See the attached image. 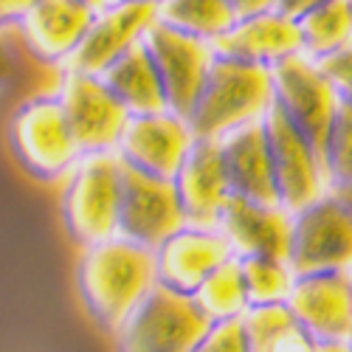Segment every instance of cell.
<instances>
[{
    "instance_id": "1",
    "label": "cell",
    "mask_w": 352,
    "mask_h": 352,
    "mask_svg": "<svg viewBox=\"0 0 352 352\" xmlns=\"http://www.w3.org/2000/svg\"><path fill=\"white\" fill-rule=\"evenodd\" d=\"M155 282V254L122 234L82 248L76 262L79 299L94 324L110 336Z\"/></svg>"
},
{
    "instance_id": "2",
    "label": "cell",
    "mask_w": 352,
    "mask_h": 352,
    "mask_svg": "<svg viewBox=\"0 0 352 352\" xmlns=\"http://www.w3.org/2000/svg\"><path fill=\"white\" fill-rule=\"evenodd\" d=\"M274 104L271 68L214 56L203 94L189 116L195 138L220 141L243 124L259 122Z\"/></svg>"
},
{
    "instance_id": "3",
    "label": "cell",
    "mask_w": 352,
    "mask_h": 352,
    "mask_svg": "<svg viewBox=\"0 0 352 352\" xmlns=\"http://www.w3.org/2000/svg\"><path fill=\"white\" fill-rule=\"evenodd\" d=\"M122 158L116 153L82 155L68 172L60 214L68 237L79 245H96L119 234Z\"/></svg>"
},
{
    "instance_id": "4",
    "label": "cell",
    "mask_w": 352,
    "mask_h": 352,
    "mask_svg": "<svg viewBox=\"0 0 352 352\" xmlns=\"http://www.w3.org/2000/svg\"><path fill=\"white\" fill-rule=\"evenodd\" d=\"M212 321L186 293L153 285L113 333L116 352H192Z\"/></svg>"
},
{
    "instance_id": "5",
    "label": "cell",
    "mask_w": 352,
    "mask_h": 352,
    "mask_svg": "<svg viewBox=\"0 0 352 352\" xmlns=\"http://www.w3.org/2000/svg\"><path fill=\"white\" fill-rule=\"evenodd\" d=\"M9 144L20 166L37 181H60L82 158L56 94L25 99L9 124Z\"/></svg>"
},
{
    "instance_id": "6",
    "label": "cell",
    "mask_w": 352,
    "mask_h": 352,
    "mask_svg": "<svg viewBox=\"0 0 352 352\" xmlns=\"http://www.w3.org/2000/svg\"><path fill=\"white\" fill-rule=\"evenodd\" d=\"M287 265L296 276L352 271V214L333 192L293 214Z\"/></svg>"
},
{
    "instance_id": "7",
    "label": "cell",
    "mask_w": 352,
    "mask_h": 352,
    "mask_svg": "<svg viewBox=\"0 0 352 352\" xmlns=\"http://www.w3.org/2000/svg\"><path fill=\"white\" fill-rule=\"evenodd\" d=\"M141 45L146 48L158 71L169 110L189 122V116L203 94V85L209 79L212 63L217 56L212 43L175 32V28H169L155 17V23L144 32Z\"/></svg>"
},
{
    "instance_id": "8",
    "label": "cell",
    "mask_w": 352,
    "mask_h": 352,
    "mask_svg": "<svg viewBox=\"0 0 352 352\" xmlns=\"http://www.w3.org/2000/svg\"><path fill=\"white\" fill-rule=\"evenodd\" d=\"M274 107L296 127L321 155L330 122L338 110V94L324 76L321 65L307 54H293L271 68Z\"/></svg>"
},
{
    "instance_id": "9",
    "label": "cell",
    "mask_w": 352,
    "mask_h": 352,
    "mask_svg": "<svg viewBox=\"0 0 352 352\" xmlns=\"http://www.w3.org/2000/svg\"><path fill=\"white\" fill-rule=\"evenodd\" d=\"M262 124H265V135H268L276 200L282 209L296 214L305 206H310L313 200L330 192L321 155L274 104L262 116Z\"/></svg>"
},
{
    "instance_id": "10",
    "label": "cell",
    "mask_w": 352,
    "mask_h": 352,
    "mask_svg": "<svg viewBox=\"0 0 352 352\" xmlns=\"http://www.w3.org/2000/svg\"><path fill=\"white\" fill-rule=\"evenodd\" d=\"M56 99L63 104L65 122L82 155L116 153L130 113L107 91L99 76L63 71Z\"/></svg>"
},
{
    "instance_id": "11",
    "label": "cell",
    "mask_w": 352,
    "mask_h": 352,
    "mask_svg": "<svg viewBox=\"0 0 352 352\" xmlns=\"http://www.w3.org/2000/svg\"><path fill=\"white\" fill-rule=\"evenodd\" d=\"M186 226L175 184L122 164L119 234L155 251L166 237Z\"/></svg>"
},
{
    "instance_id": "12",
    "label": "cell",
    "mask_w": 352,
    "mask_h": 352,
    "mask_svg": "<svg viewBox=\"0 0 352 352\" xmlns=\"http://www.w3.org/2000/svg\"><path fill=\"white\" fill-rule=\"evenodd\" d=\"M155 17H158V6L153 3L113 0L110 6L94 14L79 48L71 54V60L60 71L99 76L104 68H110L124 51H130L144 37L146 28L155 23Z\"/></svg>"
},
{
    "instance_id": "13",
    "label": "cell",
    "mask_w": 352,
    "mask_h": 352,
    "mask_svg": "<svg viewBox=\"0 0 352 352\" xmlns=\"http://www.w3.org/2000/svg\"><path fill=\"white\" fill-rule=\"evenodd\" d=\"M192 144L195 135L189 122L172 110H164L150 116H130L119 146H116V155L130 169L172 181L184 158L189 155Z\"/></svg>"
},
{
    "instance_id": "14",
    "label": "cell",
    "mask_w": 352,
    "mask_h": 352,
    "mask_svg": "<svg viewBox=\"0 0 352 352\" xmlns=\"http://www.w3.org/2000/svg\"><path fill=\"white\" fill-rule=\"evenodd\" d=\"M287 310L318 344H344L352 336V274L321 271L293 279Z\"/></svg>"
},
{
    "instance_id": "15",
    "label": "cell",
    "mask_w": 352,
    "mask_h": 352,
    "mask_svg": "<svg viewBox=\"0 0 352 352\" xmlns=\"http://www.w3.org/2000/svg\"><path fill=\"white\" fill-rule=\"evenodd\" d=\"M155 279L158 285L195 296V290L214 274L223 262L234 256L226 234L209 226H184L166 237L155 251Z\"/></svg>"
},
{
    "instance_id": "16",
    "label": "cell",
    "mask_w": 352,
    "mask_h": 352,
    "mask_svg": "<svg viewBox=\"0 0 352 352\" xmlns=\"http://www.w3.org/2000/svg\"><path fill=\"white\" fill-rule=\"evenodd\" d=\"M175 192H178L181 209L189 226H209L217 228L226 203L231 200V184L226 175L220 141L195 138L189 155L181 169L175 172Z\"/></svg>"
},
{
    "instance_id": "17",
    "label": "cell",
    "mask_w": 352,
    "mask_h": 352,
    "mask_svg": "<svg viewBox=\"0 0 352 352\" xmlns=\"http://www.w3.org/2000/svg\"><path fill=\"white\" fill-rule=\"evenodd\" d=\"M217 228L226 234L234 256H274L287 262L293 214L279 203H256L231 195Z\"/></svg>"
},
{
    "instance_id": "18",
    "label": "cell",
    "mask_w": 352,
    "mask_h": 352,
    "mask_svg": "<svg viewBox=\"0 0 352 352\" xmlns=\"http://www.w3.org/2000/svg\"><path fill=\"white\" fill-rule=\"evenodd\" d=\"M94 14L79 0H43L14 28L37 63L63 68L79 48Z\"/></svg>"
},
{
    "instance_id": "19",
    "label": "cell",
    "mask_w": 352,
    "mask_h": 352,
    "mask_svg": "<svg viewBox=\"0 0 352 352\" xmlns=\"http://www.w3.org/2000/svg\"><path fill=\"white\" fill-rule=\"evenodd\" d=\"M212 48L226 60L274 68L287 56L302 54V34L296 20L279 14L276 9H268L240 17L217 43H212Z\"/></svg>"
},
{
    "instance_id": "20",
    "label": "cell",
    "mask_w": 352,
    "mask_h": 352,
    "mask_svg": "<svg viewBox=\"0 0 352 352\" xmlns=\"http://www.w3.org/2000/svg\"><path fill=\"white\" fill-rule=\"evenodd\" d=\"M220 153L226 164V175L231 192L256 200V203H279L276 200V184H274V166H271V150L265 124L251 122L234 133L220 138Z\"/></svg>"
},
{
    "instance_id": "21",
    "label": "cell",
    "mask_w": 352,
    "mask_h": 352,
    "mask_svg": "<svg viewBox=\"0 0 352 352\" xmlns=\"http://www.w3.org/2000/svg\"><path fill=\"white\" fill-rule=\"evenodd\" d=\"M99 79L122 102V107L130 116H150V113L169 110L158 71L150 60V54H146V48L141 45V40L130 51H124L110 68H104Z\"/></svg>"
},
{
    "instance_id": "22",
    "label": "cell",
    "mask_w": 352,
    "mask_h": 352,
    "mask_svg": "<svg viewBox=\"0 0 352 352\" xmlns=\"http://www.w3.org/2000/svg\"><path fill=\"white\" fill-rule=\"evenodd\" d=\"M251 352H316L318 341L299 324L287 305H262L243 313Z\"/></svg>"
},
{
    "instance_id": "23",
    "label": "cell",
    "mask_w": 352,
    "mask_h": 352,
    "mask_svg": "<svg viewBox=\"0 0 352 352\" xmlns=\"http://www.w3.org/2000/svg\"><path fill=\"white\" fill-rule=\"evenodd\" d=\"M158 20L181 34L217 43L240 14L231 0H164L158 6Z\"/></svg>"
},
{
    "instance_id": "24",
    "label": "cell",
    "mask_w": 352,
    "mask_h": 352,
    "mask_svg": "<svg viewBox=\"0 0 352 352\" xmlns=\"http://www.w3.org/2000/svg\"><path fill=\"white\" fill-rule=\"evenodd\" d=\"M296 23L302 34V54H307L310 60H324L352 43L349 0H327L318 9L302 14Z\"/></svg>"
},
{
    "instance_id": "25",
    "label": "cell",
    "mask_w": 352,
    "mask_h": 352,
    "mask_svg": "<svg viewBox=\"0 0 352 352\" xmlns=\"http://www.w3.org/2000/svg\"><path fill=\"white\" fill-rule=\"evenodd\" d=\"M197 307L203 310L209 321H226V318H240L248 310V296H245V285L240 274V259L231 256L228 262L206 276L195 296Z\"/></svg>"
},
{
    "instance_id": "26",
    "label": "cell",
    "mask_w": 352,
    "mask_h": 352,
    "mask_svg": "<svg viewBox=\"0 0 352 352\" xmlns=\"http://www.w3.org/2000/svg\"><path fill=\"white\" fill-rule=\"evenodd\" d=\"M237 259H240L248 307L285 305L293 279H296V274L290 271L285 259H274V256H237Z\"/></svg>"
},
{
    "instance_id": "27",
    "label": "cell",
    "mask_w": 352,
    "mask_h": 352,
    "mask_svg": "<svg viewBox=\"0 0 352 352\" xmlns=\"http://www.w3.org/2000/svg\"><path fill=\"white\" fill-rule=\"evenodd\" d=\"M321 166L330 189L352 184V104L338 102V110L330 122L327 138L321 144Z\"/></svg>"
},
{
    "instance_id": "28",
    "label": "cell",
    "mask_w": 352,
    "mask_h": 352,
    "mask_svg": "<svg viewBox=\"0 0 352 352\" xmlns=\"http://www.w3.org/2000/svg\"><path fill=\"white\" fill-rule=\"evenodd\" d=\"M192 352H251L243 316L226 318V321H212Z\"/></svg>"
},
{
    "instance_id": "29",
    "label": "cell",
    "mask_w": 352,
    "mask_h": 352,
    "mask_svg": "<svg viewBox=\"0 0 352 352\" xmlns=\"http://www.w3.org/2000/svg\"><path fill=\"white\" fill-rule=\"evenodd\" d=\"M324 71V76L330 79V85L336 87V94L341 102L352 104V43L338 48L336 54L324 56V60H316Z\"/></svg>"
},
{
    "instance_id": "30",
    "label": "cell",
    "mask_w": 352,
    "mask_h": 352,
    "mask_svg": "<svg viewBox=\"0 0 352 352\" xmlns=\"http://www.w3.org/2000/svg\"><path fill=\"white\" fill-rule=\"evenodd\" d=\"M37 3H43V0H0V32L14 28Z\"/></svg>"
},
{
    "instance_id": "31",
    "label": "cell",
    "mask_w": 352,
    "mask_h": 352,
    "mask_svg": "<svg viewBox=\"0 0 352 352\" xmlns=\"http://www.w3.org/2000/svg\"><path fill=\"white\" fill-rule=\"evenodd\" d=\"M321 3H327V0H276L274 9H276L279 14H285V17H290V20H299L302 14L318 9Z\"/></svg>"
},
{
    "instance_id": "32",
    "label": "cell",
    "mask_w": 352,
    "mask_h": 352,
    "mask_svg": "<svg viewBox=\"0 0 352 352\" xmlns=\"http://www.w3.org/2000/svg\"><path fill=\"white\" fill-rule=\"evenodd\" d=\"M274 3H276V0H231V6L237 9V14H240V17L268 12V9H274Z\"/></svg>"
},
{
    "instance_id": "33",
    "label": "cell",
    "mask_w": 352,
    "mask_h": 352,
    "mask_svg": "<svg viewBox=\"0 0 352 352\" xmlns=\"http://www.w3.org/2000/svg\"><path fill=\"white\" fill-rule=\"evenodd\" d=\"M9 76H12V63H9V56H6V51H3V48H0V91H3V87H6Z\"/></svg>"
},
{
    "instance_id": "34",
    "label": "cell",
    "mask_w": 352,
    "mask_h": 352,
    "mask_svg": "<svg viewBox=\"0 0 352 352\" xmlns=\"http://www.w3.org/2000/svg\"><path fill=\"white\" fill-rule=\"evenodd\" d=\"M341 203H344V206L349 209V214H352V184L349 186H341V189H330Z\"/></svg>"
},
{
    "instance_id": "35",
    "label": "cell",
    "mask_w": 352,
    "mask_h": 352,
    "mask_svg": "<svg viewBox=\"0 0 352 352\" xmlns=\"http://www.w3.org/2000/svg\"><path fill=\"white\" fill-rule=\"evenodd\" d=\"M79 3H85L87 9H94V12H102L104 6H110L113 0H79Z\"/></svg>"
},
{
    "instance_id": "36",
    "label": "cell",
    "mask_w": 352,
    "mask_h": 352,
    "mask_svg": "<svg viewBox=\"0 0 352 352\" xmlns=\"http://www.w3.org/2000/svg\"><path fill=\"white\" fill-rule=\"evenodd\" d=\"M141 3H153V6H161L164 0H141Z\"/></svg>"
},
{
    "instance_id": "37",
    "label": "cell",
    "mask_w": 352,
    "mask_h": 352,
    "mask_svg": "<svg viewBox=\"0 0 352 352\" xmlns=\"http://www.w3.org/2000/svg\"><path fill=\"white\" fill-rule=\"evenodd\" d=\"M346 346H349V352H352V336H349V341H346Z\"/></svg>"
},
{
    "instance_id": "38",
    "label": "cell",
    "mask_w": 352,
    "mask_h": 352,
    "mask_svg": "<svg viewBox=\"0 0 352 352\" xmlns=\"http://www.w3.org/2000/svg\"><path fill=\"white\" fill-rule=\"evenodd\" d=\"M349 9H352V0H349Z\"/></svg>"
},
{
    "instance_id": "39",
    "label": "cell",
    "mask_w": 352,
    "mask_h": 352,
    "mask_svg": "<svg viewBox=\"0 0 352 352\" xmlns=\"http://www.w3.org/2000/svg\"><path fill=\"white\" fill-rule=\"evenodd\" d=\"M349 274H352V271H349Z\"/></svg>"
}]
</instances>
